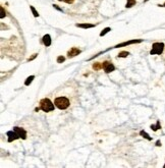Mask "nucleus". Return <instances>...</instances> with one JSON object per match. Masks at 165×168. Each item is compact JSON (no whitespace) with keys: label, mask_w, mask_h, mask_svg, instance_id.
I'll return each mask as SVG.
<instances>
[{"label":"nucleus","mask_w":165,"mask_h":168,"mask_svg":"<svg viewBox=\"0 0 165 168\" xmlns=\"http://www.w3.org/2000/svg\"><path fill=\"white\" fill-rule=\"evenodd\" d=\"M54 104L58 109L65 110L69 107L71 102H69V100H68L66 97H57V98L54 100Z\"/></svg>","instance_id":"nucleus-1"},{"label":"nucleus","mask_w":165,"mask_h":168,"mask_svg":"<svg viewBox=\"0 0 165 168\" xmlns=\"http://www.w3.org/2000/svg\"><path fill=\"white\" fill-rule=\"evenodd\" d=\"M55 104H53L52 101L49 98H44L40 101V108L44 112H50L54 110Z\"/></svg>","instance_id":"nucleus-2"},{"label":"nucleus","mask_w":165,"mask_h":168,"mask_svg":"<svg viewBox=\"0 0 165 168\" xmlns=\"http://www.w3.org/2000/svg\"><path fill=\"white\" fill-rule=\"evenodd\" d=\"M164 44L160 43V42H157L152 45V49L150 51V54L151 55H160L161 53L164 50Z\"/></svg>","instance_id":"nucleus-3"},{"label":"nucleus","mask_w":165,"mask_h":168,"mask_svg":"<svg viewBox=\"0 0 165 168\" xmlns=\"http://www.w3.org/2000/svg\"><path fill=\"white\" fill-rule=\"evenodd\" d=\"M102 68H103L106 73H109V72H112L115 70V66L113 65V63L111 61H108V60L104 61L103 63H102Z\"/></svg>","instance_id":"nucleus-4"},{"label":"nucleus","mask_w":165,"mask_h":168,"mask_svg":"<svg viewBox=\"0 0 165 168\" xmlns=\"http://www.w3.org/2000/svg\"><path fill=\"white\" fill-rule=\"evenodd\" d=\"M13 131L18 133L20 139H22V140H26V131H24V129H22V127H13Z\"/></svg>","instance_id":"nucleus-5"},{"label":"nucleus","mask_w":165,"mask_h":168,"mask_svg":"<svg viewBox=\"0 0 165 168\" xmlns=\"http://www.w3.org/2000/svg\"><path fill=\"white\" fill-rule=\"evenodd\" d=\"M6 135L8 137V139H7V141H8L9 143L13 142V141L18 140V139H20V137H18V135L14 131H7L6 133Z\"/></svg>","instance_id":"nucleus-6"},{"label":"nucleus","mask_w":165,"mask_h":168,"mask_svg":"<svg viewBox=\"0 0 165 168\" xmlns=\"http://www.w3.org/2000/svg\"><path fill=\"white\" fill-rule=\"evenodd\" d=\"M141 42H143V40H130V41L123 42V43H121V44H118V45H116L115 47H113V48H119V47H123V46H128V45H130V44L141 43Z\"/></svg>","instance_id":"nucleus-7"},{"label":"nucleus","mask_w":165,"mask_h":168,"mask_svg":"<svg viewBox=\"0 0 165 168\" xmlns=\"http://www.w3.org/2000/svg\"><path fill=\"white\" fill-rule=\"evenodd\" d=\"M79 53H81V50H79V48H77V47H73V48L67 52V56H68V58H73V57L79 55Z\"/></svg>","instance_id":"nucleus-8"},{"label":"nucleus","mask_w":165,"mask_h":168,"mask_svg":"<svg viewBox=\"0 0 165 168\" xmlns=\"http://www.w3.org/2000/svg\"><path fill=\"white\" fill-rule=\"evenodd\" d=\"M43 43H44V45L46 46V47H49V46L51 45V37H50V35L46 34V35L43 37Z\"/></svg>","instance_id":"nucleus-9"},{"label":"nucleus","mask_w":165,"mask_h":168,"mask_svg":"<svg viewBox=\"0 0 165 168\" xmlns=\"http://www.w3.org/2000/svg\"><path fill=\"white\" fill-rule=\"evenodd\" d=\"M75 27L77 28H81V29H90V28H94L95 24H77Z\"/></svg>","instance_id":"nucleus-10"},{"label":"nucleus","mask_w":165,"mask_h":168,"mask_svg":"<svg viewBox=\"0 0 165 168\" xmlns=\"http://www.w3.org/2000/svg\"><path fill=\"white\" fill-rule=\"evenodd\" d=\"M136 3V0H126V8H130V7H132L134 4Z\"/></svg>","instance_id":"nucleus-11"},{"label":"nucleus","mask_w":165,"mask_h":168,"mask_svg":"<svg viewBox=\"0 0 165 168\" xmlns=\"http://www.w3.org/2000/svg\"><path fill=\"white\" fill-rule=\"evenodd\" d=\"M140 135H141L142 137H145V139H147L148 141H151V140H152V137H150V135H148V133H146L145 131H140Z\"/></svg>","instance_id":"nucleus-12"},{"label":"nucleus","mask_w":165,"mask_h":168,"mask_svg":"<svg viewBox=\"0 0 165 168\" xmlns=\"http://www.w3.org/2000/svg\"><path fill=\"white\" fill-rule=\"evenodd\" d=\"M93 68H94L95 70L102 69V63L101 62H95V63L93 64Z\"/></svg>","instance_id":"nucleus-13"},{"label":"nucleus","mask_w":165,"mask_h":168,"mask_svg":"<svg viewBox=\"0 0 165 168\" xmlns=\"http://www.w3.org/2000/svg\"><path fill=\"white\" fill-rule=\"evenodd\" d=\"M35 79V75H31V76H29L28 79L26 80V82H24V85L26 86H30V84L33 82V80Z\"/></svg>","instance_id":"nucleus-14"},{"label":"nucleus","mask_w":165,"mask_h":168,"mask_svg":"<svg viewBox=\"0 0 165 168\" xmlns=\"http://www.w3.org/2000/svg\"><path fill=\"white\" fill-rule=\"evenodd\" d=\"M128 55H130V53H128V51H122V52L118 53V57H120V58H126Z\"/></svg>","instance_id":"nucleus-15"},{"label":"nucleus","mask_w":165,"mask_h":168,"mask_svg":"<svg viewBox=\"0 0 165 168\" xmlns=\"http://www.w3.org/2000/svg\"><path fill=\"white\" fill-rule=\"evenodd\" d=\"M110 31H111V29H110V28H105L103 31H102L101 33H100V37H103V36H105L107 33H109Z\"/></svg>","instance_id":"nucleus-16"},{"label":"nucleus","mask_w":165,"mask_h":168,"mask_svg":"<svg viewBox=\"0 0 165 168\" xmlns=\"http://www.w3.org/2000/svg\"><path fill=\"white\" fill-rule=\"evenodd\" d=\"M151 129H153V131H156L157 129H161L160 122H159V121H157V124H156V125H151Z\"/></svg>","instance_id":"nucleus-17"},{"label":"nucleus","mask_w":165,"mask_h":168,"mask_svg":"<svg viewBox=\"0 0 165 168\" xmlns=\"http://www.w3.org/2000/svg\"><path fill=\"white\" fill-rule=\"evenodd\" d=\"M30 8H31V10H32V12H33L34 16H35V18H38V16H39V13H38V11L35 9V7H34V6H30Z\"/></svg>","instance_id":"nucleus-18"},{"label":"nucleus","mask_w":165,"mask_h":168,"mask_svg":"<svg viewBox=\"0 0 165 168\" xmlns=\"http://www.w3.org/2000/svg\"><path fill=\"white\" fill-rule=\"evenodd\" d=\"M65 60V57L64 56H58L57 57V63H62Z\"/></svg>","instance_id":"nucleus-19"},{"label":"nucleus","mask_w":165,"mask_h":168,"mask_svg":"<svg viewBox=\"0 0 165 168\" xmlns=\"http://www.w3.org/2000/svg\"><path fill=\"white\" fill-rule=\"evenodd\" d=\"M0 10H1V15H0V18H5V11H4V8H3V6H1L0 7Z\"/></svg>","instance_id":"nucleus-20"},{"label":"nucleus","mask_w":165,"mask_h":168,"mask_svg":"<svg viewBox=\"0 0 165 168\" xmlns=\"http://www.w3.org/2000/svg\"><path fill=\"white\" fill-rule=\"evenodd\" d=\"M37 53H35V54H33V56H32V57H30V58L29 59H28V61H32V60H33V59H35L36 58V57H37Z\"/></svg>","instance_id":"nucleus-21"},{"label":"nucleus","mask_w":165,"mask_h":168,"mask_svg":"<svg viewBox=\"0 0 165 168\" xmlns=\"http://www.w3.org/2000/svg\"><path fill=\"white\" fill-rule=\"evenodd\" d=\"M64 2L68 3V4H71V3L75 2V0H64Z\"/></svg>","instance_id":"nucleus-22"},{"label":"nucleus","mask_w":165,"mask_h":168,"mask_svg":"<svg viewBox=\"0 0 165 168\" xmlns=\"http://www.w3.org/2000/svg\"><path fill=\"white\" fill-rule=\"evenodd\" d=\"M53 7H54V8H56V9H58V10H60V11H62V9L61 8H59V7H58V5H53Z\"/></svg>","instance_id":"nucleus-23"},{"label":"nucleus","mask_w":165,"mask_h":168,"mask_svg":"<svg viewBox=\"0 0 165 168\" xmlns=\"http://www.w3.org/2000/svg\"><path fill=\"white\" fill-rule=\"evenodd\" d=\"M156 145H157V146L159 147V146H161V143H160V142H159V141H158V142L156 143Z\"/></svg>","instance_id":"nucleus-24"},{"label":"nucleus","mask_w":165,"mask_h":168,"mask_svg":"<svg viewBox=\"0 0 165 168\" xmlns=\"http://www.w3.org/2000/svg\"><path fill=\"white\" fill-rule=\"evenodd\" d=\"M158 6H161V7H162V6H163V7H165V3H164V4H163V5H160V4H159V5H158Z\"/></svg>","instance_id":"nucleus-25"},{"label":"nucleus","mask_w":165,"mask_h":168,"mask_svg":"<svg viewBox=\"0 0 165 168\" xmlns=\"http://www.w3.org/2000/svg\"><path fill=\"white\" fill-rule=\"evenodd\" d=\"M58 1H64V0H58Z\"/></svg>","instance_id":"nucleus-26"},{"label":"nucleus","mask_w":165,"mask_h":168,"mask_svg":"<svg viewBox=\"0 0 165 168\" xmlns=\"http://www.w3.org/2000/svg\"><path fill=\"white\" fill-rule=\"evenodd\" d=\"M146 1H148V0H145V2H146Z\"/></svg>","instance_id":"nucleus-27"},{"label":"nucleus","mask_w":165,"mask_h":168,"mask_svg":"<svg viewBox=\"0 0 165 168\" xmlns=\"http://www.w3.org/2000/svg\"><path fill=\"white\" fill-rule=\"evenodd\" d=\"M164 168H165V164H164Z\"/></svg>","instance_id":"nucleus-28"}]
</instances>
